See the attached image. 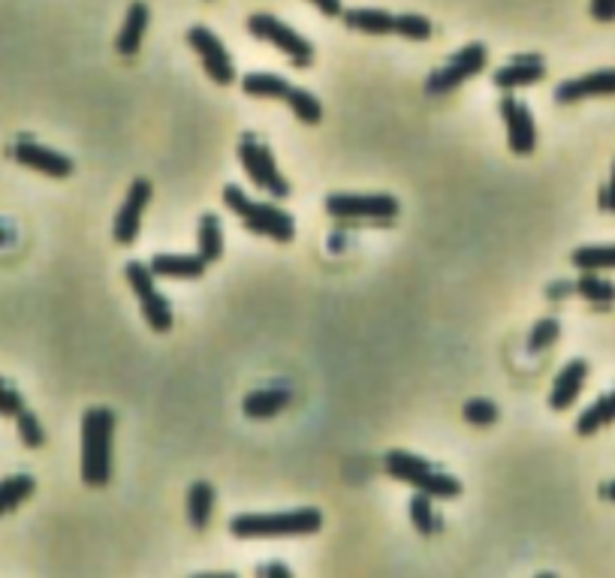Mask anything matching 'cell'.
Instances as JSON below:
<instances>
[{"instance_id": "cell-1", "label": "cell", "mask_w": 615, "mask_h": 578, "mask_svg": "<svg viewBox=\"0 0 615 578\" xmlns=\"http://www.w3.org/2000/svg\"><path fill=\"white\" fill-rule=\"evenodd\" d=\"M112 410L94 407L82 416V482L91 489H103L112 476Z\"/></svg>"}, {"instance_id": "cell-2", "label": "cell", "mask_w": 615, "mask_h": 578, "mask_svg": "<svg viewBox=\"0 0 615 578\" xmlns=\"http://www.w3.org/2000/svg\"><path fill=\"white\" fill-rule=\"evenodd\" d=\"M323 527V515L317 509L275 515H236L230 521V533L238 540H284V537H311Z\"/></svg>"}, {"instance_id": "cell-3", "label": "cell", "mask_w": 615, "mask_h": 578, "mask_svg": "<svg viewBox=\"0 0 615 578\" xmlns=\"http://www.w3.org/2000/svg\"><path fill=\"white\" fill-rule=\"evenodd\" d=\"M223 202H226V208H230L250 232L269 235L272 242H284V245L293 242L296 223H293L287 211H281V208L275 206H266V202H254L248 193L238 190L236 184H230V187L223 190Z\"/></svg>"}, {"instance_id": "cell-4", "label": "cell", "mask_w": 615, "mask_h": 578, "mask_svg": "<svg viewBox=\"0 0 615 578\" xmlns=\"http://www.w3.org/2000/svg\"><path fill=\"white\" fill-rule=\"evenodd\" d=\"M383 470L393 476V479H402L407 485H414L417 491H426V494H432V497H441V501H450V497L462 494V482H458V479L434 470L426 458L410 455V452H386Z\"/></svg>"}, {"instance_id": "cell-5", "label": "cell", "mask_w": 615, "mask_h": 578, "mask_svg": "<svg viewBox=\"0 0 615 578\" xmlns=\"http://www.w3.org/2000/svg\"><path fill=\"white\" fill-rule=\"evenodd\" d=\"M124 278L127 283L133 286V293L139 298V308H143V317L145 322L151 325V332L158 334H167L172 329V308L167 296L158 290V283H155V271L148 262H139V259H133L124 266Z\"/></svg>"}, {"instance_id": "cell-6", "label": "cell", "mask_w": 615, "mask_h": 578, "mask_svg": "<svg viewBox=\"0 0 615 578\" xmlns=\"http://www.w3.org/2000/svg\"><path fill=\"white\" fill-rule=\"evenodd\" d=\"M398 199L390 193H332L327 196L329 218L339 220H393L398 218Z\"/></svg>"}, {"instance_id": "cell-7", "label": "cell", "mask_w": 615, "mask_h": 578, "mask_svg": "<svg viewBox=\"0 0 615 578\" xmlns=\"http://www.w3.org/2000/svg\"><path fill=\"white\" fill-rule=\"evenodd\" d=\"M238 160H242V169L248 172V179L254 181L260 190L272 193L275 199H287L290 181L281 175L275 157H272V151H269L260 139H254L250 133H245V136H242V145H238Z\"/></svg>"}, {"instance_id": "cell-8", "label": "cell", "mask_w": 615, "mask_h": 578, "mask_svg": "<svg viewBox=\"0 0 615 578\" xmlns=\"http://www.w3.org/2000/svg\"><path fill=\"white\" fill-rule=\"evenodd\" d=\"M248 30L254 34L257 39H266V42H272L278 52L287 54L290 61L296 66H308L315 61V49H311V42L305 37H299L296 30L290 25H284L281 19L275 15H266V13H254L248 19Z\"/></svg>"}, {"instance_id": "cell-9", "label": "cell", "mask_w": 615, "mask_h": 578, "mask_svg": "<svg viewBox=\"0 0 615 578\" xmlns=\"http://www.w3.org/2000/svg\"><path fill=\"white\" fill-rule=\"evenodd\" d=\"M485 61H489V52H485L483 42L465 46L450 64L441 66V70H434L432 76H429V82H426V94L444 97V94H450V90L458 88V85H465L471 76H477V73L485 66Z\"/></svg>"}, {"instance_id": "cell-10", "label": "cell", "mask_w": 615, "mask_h": 578, "mask_svg": "<svg viewBox=\"0 0 615 578\" xmlns=\"http://www.w3.org/2000/svg\"><path fill=\"white\" fill-rule=\"evenodd\" d=\"M187 42L199 54V61H202V66H206V73H209L214 85H233L236 82V64H233L230 52L223 49V42L211 34L209 27H190L187 30Z\"/></svg>"}, {"instance_id": "cell-11", "label": "cell", "mask_w": 615, "mask_h": 578, "mask_svg": "<svg viewBox=\"0 0 615 578\" xmlns=\"http://www.w3.org/2000/svg\"><path fill=\"white\" fill-rule=\"evenodd\" d=\"M151 202V181L148 179H136L131 184V190H127V199H124V206L119 208V214H115V242L119 245H133L136 242V235L143 230V214H145V206Z\"/></svg>"}, {"instance_id": "cell-12", "label": "cell", "mask_w": 615, "mask_h": 578, "mask_svg": "<svg viewBox=\"0 0 615 578\" xmlns=\"http://www.w3.org/2000/svg\"><path fill=\"white\" fill-rule=\"evenodd\" d=\"M13 157L22 163V167L34 169V172H42V175H49V179H66V175H73V160L64 155H58L52 148H46L40 142L19 139L13 148Z\"/></svg>"}, {"instance_id": "cell-13", "label": "cell", "mask_w": 615, "mask_h": 578, "mask_svg": "<svg viewBox=\"0 0 615 578\" xmlns=\"http://www.w3.org/2000/svg\"><path fill=\"white\" fill-rule=\"evenodd\" d=\"M501 115H504V124H507V142H511L513 155H531L537 148V127L531 109L516 103L513 97H504L501 100Z\"/></svg>"}, {"instance_id": "cell-14", "label": "cell", "mask_w": 615, "mask_h": 578, "mask_svg": "<svg viewBox=\"0 0 615 578\" xmlns=\"http://www.w3.org/2000/svg\"><path fill=\"white\" fill-rule=\"evenodd\" d=\"M589 97H615V70H594L579 78H567L555 88V100L562 106L579 103Z\"/></svg>"}, {"instance_id": "cell-15", "label": "cell", "mask_w": 615, "mask_h": 578, "mask_svg": "<svg viewBox=\"0 0 615 578\" xmlns=\"http://www.w3.org/2000/svg\"><path fill=\"white\" fill-rule=\"evenodd\" d=\"M586 380H589V361L586 359L567 361L562 368V373L555 377V383H552V392H550L552 410H567V407H574L576 398L582 395Z\"/></svg>"}, {"instance_id": "cell-16", "label": "cell", "mask_w": 615, "mask_h": 578, "mask_svg": "<svg viewBox=\"0 0 615 578\" xmlns=\"http://www.w3.org/2000/svg\"><path fill=\"white\" fill-rule=\"evenodd\" d=\"M290 389L287 385H272V389H254L242 401V410L248 419H272L281 410L290 407Z\"/></svg>"}, {"instance_id": "cell-17", "label": "cell", "mask_w": 615, "mask_h": 578, "mask_svg": "<svg viewBox=\"0 0 615 578\" xmlns=\"http://www.w3.org/2000/svg\"><path fill=\"white\" fill-rule=\"evenodd\" d=\"M155 278H179V281H194V278H202L209 262L199 257H187V254H158V257L148 262Z\"/></svg>"}, {"instance_id": "cell-18", "label": "cell", "mask_w": 615, "mask_h": 578, "mask_svg": "<svg viewBox=\"0 0 615 578\" xmlns=\"http://www.w3.org/2000/svg\"><path fill=\"white\" fill-rule=\"evenodd\" d=\"M148 19H151L148 7H145L143 0H133L131 10H127V15H124V27H121L119 39H115V49H119V54H124V58H133V54L143 49L145 30H148Z\"/></svg>"}, {"instance_id": "cell-19", "label": "cell", "mask_w": 615, "mask_h": 578, "mask_svg": "<svg viewBox=\"0 0 615 578\" xmlns=\"http://www.w3.org/2000/svg\"><path fill=\"white\" fill-rule=\"evenodd\" d=\"M546 76V66L540 58H516L513 64H507L504 70L495 73V85L497 88H528V85H537L540 78Z\"/></svg>"}, {"instance_id": "cell-20", "label": "cell", "mask_w": 615, "mask_h": 578, "mask_svg": "<svg viewBox=\"0 0 615 578\" xmlns=\"http://www.w3.org/2000/svg\"><path fill=\"white\" fill-rule=\"evenodd\" d=\"M344 25L371 34V37H386L395 34V15L386 10H344Z\"/></svg>"}, {"instance_id": "cell-21", "label": "cell", "mask_w": 615, "mask_h": 578, "mask_svg": "<svg viewBox=\"0 0 615 578\" xmlns=\"http://www.w3.org/2000/svg\"><path fill=\"white\" fill-rule=\"evenodd\" d=\"M242 90H245L248 97L284 100V103H287V97L293 94V85L284 82L281 76H275V73H248V76L242 78Z\"/></svg>"}, {"instance_id": "cell-22", "label": "cell", "mask_w": 615, "mask_h": 578, "mask_svg": "<svg viewBox=\"0 0 615 578\" xmlns=\"http://www.w3.org/2000/svg\"><path fill=\"white\" fill-rule=\"evenodd\" d=\"M615 422V389L610 395H603L591 404L589 410L582 413L579 419H576V434L579 438H591V434H598L601 428Z\"/></svg>"}, {"instance_id": "cell-23", "label": "cell", "mask_w": 615, "mask_h": 578, "mask_svg": "<svg viewBox=\"0 0 615 578\" xmlns=\"http://www.w3.org/2000/svg\"><path fill=\"white\" fill-rule=\"evenodd\" d=\"M211 515H214V489H211V482L199 479L187 491V521L202 530L211 521Z\"/></svg>"}, {"instance_id": "cell-24", "label": "cell", "mask_w": 615, "mask_h": 578, "mask_svg": "<svg viewBox=\"0 0 615 578\" xmlns=\"http://www.w3.org/2000/svg\"><path fill=\"white\" fill-rule=\"evenodd\" d=\"M34 489H37V482H34V476L27 474L0 479V515L19 509L34 494Z\"/></svg>"}, {"instance_id": "cell-25", "label": "cell", "mask_w": 615, "mask_h": 578, "mask_svg": "<svg viewBox=\"0 0 615 578\" xmlns=\"http://www.w3.org/2000/svg\"><path fill=\"white\" fill-rule=\"evenodd\" d=\"M197 242H199V257L206 262H218L223 257V230L221 220L214 214H202L199 218V230H197Z\"/></svg>"}, {"instance_id": "cell-26", "label": "cell", "mask_w": 615, "mask_h": 578, "mask_svg": "<svg viewBox=\"0 0 615 578\" xmlns=\"http://www.w3.org/2000/svg\"><path fill=\"white\" fill-rule=\"evenodd\" d=\"M574 286L576 293L591 305H613L615 302V283L598 278V271H582V278Z\"/></svg>"}, {"instance_id": "cell-27", "label": "cell", "mask_w": 615, "mask_h": 578, "mask_svg": "<svg viewBox=\"0 0 615 578\" xmlns=\"http://www.w3.org/2000/svg\"><path fill=\"white\" fill-rule=\"evenodd\" d=\"M574 266L579 271H613L615 269V245L579 247V250H574Z\"/></svg>"}, {"instance_id": "cell-28", "label": "cell", "mask_w": 615, "mask_h": 578, "mask_svg": "<svg viewBox=\"0 0 615 578\" xmlns=\"http://www.w3.org/2000/svg\"><path fill=\"white\" fill-rule=\"evenodd\" d=\"M410 521L417 527L419 533H434L438 527H441V518L434 515V506H432V494H426V491H417L414 497H410Z\"/></svg>"}, {"instance_id": "cell-29", "label": "cell", "mask_w": 615, "mask_h": 578, "mask_svg": "<svg viewBox=\"0 0 615 578\" xmlns=\"http://www.w3.org/2000/svg\"><path fill=\"white\" fill-rule=\"evenodd\" d=\"M287 106L293 109V115L305 121V124H320V118H323V106L317 103V97H311L308 90L293 88V94L287 97Z\"/></svg>"}, {"instance_id": "cell-30", "label": "cell", "mask_w": 615, "mask_h": 578, "mask_svg": "<svg viewBox=\"0 0 615 578\" xmlns=\"http://www.w3.org/2000/svg\"><path fill=\"white\" fill-rule=\"evenodd\" d=\"M558 334H562V325L555 317H546V320H540L531 329L528 334V353H543V349H550L555 341H558Z\"/></svg>"}, {"instance_id": "cell-31", "label": "cell", "mask_w": 615, "mask_h": 578, "mask_svg": "<svg viewBox=\"0 0 615 578\" xmlns=\"http://www.w3.org/2000/svg\"><path fill=\"white\" fill-rule=\"evenodd\" d=\"M15 425H19V438H22L27 450H40L42 443H46V431H42L40 419L27 410V407L15 416Z\"/></svg>"}, {"instance_id": "cell-32", "label": "cell", "mask_w": 615, "mask_h": 578, "mask_svg": "<svg viewBox=\"0 0 615 578\" xmlns=\"http://www.w3.org/2000/svg\"><path fill=\"white\" fill-rule=\"evenodd\" d=\"M395 34L405 39H429L432 37V22L417 13L395 15Z\"/></svg>"}, {"instance_id": "cell-33", "label": "cell", "mask_w": 615, "mask_h": 578, "mask_svg": "<svg viewBox=\"0 0 615 578\" xmlns=\"http://www.w3.org/2000/svg\"><path fill=\"white\" fill-rule=\"evenodd\" d=\"M462 413H465V422L477 425V428L497 422V407L489 398H471Z\"/></svg>"}, {"instance_id": "cell-34", "label": "cell", "mask_w": 615, "mask_h": 578, "mask_svg": "<svg viewBox=\"0 0 615 578\" xmlns=\"http://www.w3.org/2000/svg\"><path fill=\"white\" fill-rule=\"evenodd\" d=\"M25 410V401H22V395L15 392L13 385L7 383V380H0V416H10V419H15L19 413Z\"/></svg>"}, {"instance_id": "cell-35", "label": "cell", "mask_w": 615, "mask_h": 578, "mask_svg": "<svg viewBox=\"0 0 615 578\" xmlns=\"http://www.w3.org/2000/svg\"><path fill=\"white\" fill-rule=\"evenodd\" d=\"M591 15L601 25H613L615 22V0H591Z\"/></svg>"}, {"instance_id": "cell-36", "label": "cell", "mask_w": 615, "mask_h": 578, "mask_svg": "<svg viewBox=\"0 0 615 578\" xmlns=\"http://www.w3.org/2000/svg\"><path fill=\"white\" fill-rule=\"evenodd\" d=\"M308 3H315L317 10L329 19H341L344 15V7H341V0H308Z\"/></svg>"}, {"instance_id": "cell-37", "label": "cell", "mask_w": 615, "mask_h": 578, "mask_svg": "<svg viewBox=\"0 0 615 578\" xmlns=\"http://www.w3.org/2000/svg\"><path fill=\"white\" fill-rule=\"evenodd\" d=\"M601 208L603 211H610V214H615V167H613V179H610V184H606L601 193Z\"/></svg>"}, {"instance_id": "cell-38", "label": "cell", "mask_w": 615, "mask_h": 578, "mask_svg": "<svg viewBox=\"0 0 615 578\" xmlns=\"http://www.w3.org/2000/svg\"><path fill=\"white\" fill-rule=\"evenodd\" d=\"M257 576H284V578H290L293 573H290L287 566L272 564V566H260V569H257Z\"/></svg>"}, {"instance_id": "cell-39", "label": "cell", "mask_w": 615, "mask_h": 578, "mask_svg": "<svg viewBox=\"0 0 615 578\" xmlns=\"http://www.w3.org/2000/svg\"><path fill=\"white\" fill-rule=\"evenodd\" d=\"M603 497L615 503V479H613V482H610V485H603Z\"/></svg>"}]
</instances>
